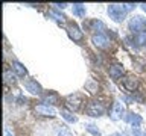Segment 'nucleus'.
Segmentation results:
<instances>
[{
  "mask_svg": "<svg viewBox=\"0 0 146 136\" xmlns=\"http://www.w3.org/2000/svg\"><path fill=\"white\" fill-rule=\"evenodd\" d=\"M91 42L98 48H108L110 47V39L105 33H94L91 36Z\"/></svg>",
  "mask_w": 146,
  "mask_h": 136,
  "instance_id": "6",
  "label": "nucleus"
},
{
  "mask_svg": "<svg viewBox=\"0 0 146 136\" xmlns=\"http://www.w3.org/2000/svg\"><path fill=\"white\" fill-rule=\"evenodd\" d=\"M55 136H72V131L67 126H58L55 130Z\"/></svg>",
  "mask_w": 146,
  "mask_h": 136,
  "instance_id": "16",
  "label": "nucleus"
},
{
  "mask_svg": "<svg viewBox=\"0 0 146 136\" xmlns=\"http://www.w3.org/2000/svg\"><path fill=\"white\" fill-rule=\"evenodd\" d=\"M41 100H43V104H53L58 101V94L56 92H47V94H43L41 95Z\"/></svg>",
  "mask_w": 146,
  "mask_h": 136,
  "instance_id": "14",
  "label": "nucleus"
},
{
  "mask_svg": "<svg viewBox=\"0 0 146 136\" xmlns=\"http://www.w3.org/2000/svg\"><path fill=\"white\" fill-rule=\"evenodd\" d=\"M35 112L38 113V115H43V116H49V118H53L56 115V110L52 107V106H47V104H38V106L35 107Z\"/></svg>",
  "mask_w": 146,
  "mask_h": 136,
  "instance_id": "9",
  "label": "nucleus"
},
{
  "mask_svg": "<svg viewBox=\"0 0 146 136\" xmlns=\"http://www.w3.org/2000/svg\"><path fill=\"white\" fill-rule=\"evenodd\" d=\"M85 129H87V131H90L93 136H100V135H102V133H100V130H99L94 124H87Z\"/></svg>",
  "mask_w": 146,
  "mask_h": 136,
  "instance_id": "21",
  "label": "nucleus"
},
{
  "mask_svg": "<svg viewBox=\"0 0 146 136\" xmlns=\"http://www.w3.org/2000/svg\"><path fill=\"white\" fill-rule=\"evenodd\" d=\"M85 12H87V9H85V6L82 3H75V5H73V15L85 17Z\"/></svg>",
  "mask_w": 146,
  "mask_h": 136,
  "instance_id": "15",
  "label": "nucleus"
},
{
  "mask_svg": "<svg viewBox=\"0 0 146 136\" xmlns=\"http://www.w3.org/2000/svg\"><path fill=\"white\" fill-rule=\"evenodd\" d=\"M87 113L90 116H94V118H99L105 113V107L102 103L99 101H90L88 106H87Z\"/></svg>",
  "mask_w": 146,
  "mask_h": 136,
  "instance_id": "4",
  "label": "nucleus"
},
{
  "mask_svg": "<svg viewBox=\"0 0 146 136\" xmlns=\"http://www.w3.org/2000/svg\"><path fill=\"white\" fill-rule=\"evenodd\" d=\"M145 33H146V27H145Z\"/></svg>",
  "mask_w": 146,
  "mask_h": 136,
  "instance_id": "29",
  "label": "nucleus"
},
{
  "mask_svg": "<svg viewBox=\"0 0 146 136\" xmlns=\"http://www.w3.org/2000/svg\"><path fill=\"white\" fill-rule=\"evenodd\" d=\"M25 88L34 95H43V88H41V85L34 79H27L25 82Z\"/></svg>",
  "mask_w": 146,
  "mask_h": 136,
  "instance_id": "8",
  "label": "nucleus"
},
{
  "mask_svg": "<svg viewBox=\"0 0 146 136\" xmlns=\"http://www.w3.org/2000/svg\"><path fill=\"white\" fill-rule=\"evenodd\" d=\"M123 6H125L126 11H131V9L135 8V5H134V3H126V5H123Z\"/></svg>",
  "mask_w": 146,
  "mask_h": 136,
  "instance_id": "25",
  "label": "nucleus"
},
{
  "mask_svg": "<svg viewBox=\"0 0 146 136\" xmlns=\"http://www.w3.org/2000/svg\"><path fill=\"white\" fill-rule=\"evenodd\" d=\"M140 6H141V9H143V11L146 12V5H140Z\"/></svg>",
  "mask_w": 146,
  "mask_h": 136,
  "instance_id": "28",
  "label": "nucleus"
},
{
  "mask_svg": "<svg viewBox=\"0 0 146 136\" xmlns=\"http://www.w3.org/2000/svg\"><path fill=\"white\" fill-rule=\"evenodd\" d=\"M134 42H137L139 45L146 44V33H137V35H134Z\"/></svg>",
  "mask_w": 146,
  "mask_h": 136,
  "instance_id": "22",
  "label": "nucleus"
},
{
  "mask_svg": "<svg viewBox=\"0 0 146 136\" xmlns=\"http://www.w3.org/2000/svg\"><path fill=\"white\" fill-rule=\"evenodd\" d=\"M61 116L68 122H76L78 121V118L73 115V112H68V110H61Z\"/></svg>",
  "mask_w": 146,
  "mask_h": 136,
  "instance_id": "20",
  "label": "nucleus"
},
{
  "mask_svg": "<svg viewBox=\"0 0 146 136\" xmlns=\"http://www.w3.org/2000/svg\"><path fill=\"white\" fill-rule=\"evenodd\" d=\"M3 79H5V83L6 85H14L15 83V74H12L11 70H5Z\"/></svg>",
  "mask_w": 146,
  "mask_h": 136,
  "instance_id": "17",
  "label": "nucleus"
},
{
  "mask_svg": "<svg viewBox=\"0 0 146 136\" xmlns=\"http://www.w3.org/2000/svg\"><path fill=\"white\" fill-rule=\"evenodd\" d=\"M110 136H123V135H122V133H117V131H116V133H111Z\"/></svg>",
  "mask_w": 146,
  "mask_h": 136,
  "instance_id": "26",
  "label": "nucleus"
},
{
  "mask_svg": "<svg viewBox=\"0 0 146 136\" xmlns=\"http://www.w3.org/2000/svg\"><path fill=\"white\" fill-rule=\"evenodd\" d=\"M11 67H12V71L15 73L18 77H26V76H27V70L25 68V65H23V63H20L18 61H12Z\"/></svg>",
  "mask_w": 146,
  "mask_h": 136,
  "instance_id": "13",
  "label": "nucleus"
},
{
  "mask_svg": "<svg viewBox=\"0 0 146 136\" xmlns=\"http://www.w3.org/2000/svg\"><path fill=\"white\" fill-rule=\"evenodd\" d=\"M128 26H129V30H131L134 35H137V33H145L146 20H145L143 17H140V15H134V17L129 20V23H128Z\"/></svg>",
  "mask_w": 146,
  "mask_h": 136,
  "instance_id": "2",
  "label": "nucleus"
},
{
  "mask_svg": "<svg viewBox=\"0 0 146 136\" xmlns=\"http://www.w3.org/2000/svg\"><path fill=\"white\" fill-rule=\"evenodd\" d=\"M125 121L128 122V124H131L134 129H139L140 124H141V116L139 115V113H134V112H128L125 115Z\"/></svg>",
  "mask_w": 146,
  "mask_h": 136,
  "instance_id": "10",
  "label": "nucleus"
},
{
  "mask_svg": "<svg viewBox=\"0 0 146 136\" xmlns=\"http://www.w3.org/2000/svg\"><path fill=\"white\" fill-rule=\"evenodd\" d=\"M108 71H110V76H111L113 79H120L123 76V73H125V70H123V67L120 63H113Z\"/></svg>",
  "mask_w": 146,
  "mask_h": 136,
  "instance_id": "12",
  "label": "nucleus"
},
{
  "mask_svg": "<svg viewBox=\"0 0 146 136\" xmlns=\"http://www.w3.org/2000/svg\"><path fill=\"white\" fill-rule=\"evenodd\" d=\"M5 133H6V136H12V135H11V131H9V130H5Z\"/></svg>",
  "mask_w": 146,
  "mask_h": 136,
  "instance_id": "27",
  "label": "nucleus"
},
{
  "mask_svg": "<svg viewBox=\"0 0 146 136\" xmlns=\"http://www.w3.org/2000/svg\"><path fill=\"white\" fill-rule=\"evenodd\" d=\"M67 33L73 41H82V38H84V33H82V30L78 27L76 23H70V24L67 26Z\"/></svg>",
  "mask_w": 146,
  "mask_h": 136,
  "instance_id": "7",
  "label": "nucleus"
},
{
  "mask_svg": "<svg viewBox=\"0 0 146 136\" xmlns=\"http://www.w3.org/2000/svg\"><path fill=\"white\" fill-rule=\"evenodd\" d=\"M49 15H50V17H53V20H55V21H58L59 24H64V21H66V17H64L62 14H59L58 11H55V9L49 12Z\"/></svg>",
  "mask_w": 146,
  "mask_h": 136,
  "instance_id": "19",
  "label": "nucleus"
},
{
  "mask_svg": "<svg viewBox=\"0 0 146 136\" xmlns=\"http://www.w3.org/2000/svg\"><path fill=\"white\" fill-rule=\"evenodd\" d=\"M126 9H125V6L123 5H110L108 6V15H110V18H113L114 21H117V23H120V21H123L125 20V17H126Z\"/></svg>",
  "mask_w": 146,
  "mask_h": 136,
  "instance_id": "1",
  "label": "nucleus"
},
{
  "mask_svg": "<svg viewBox=\"0 0 146 136\" xmlns=\"http://www.w3.org/2000/svg\"><path fill=\"white\" fill-rule=\"evenodd\" d=\"M66 106L70 109L72 112H76L82 107V97L79 94H72L66 97Z\"/></svg>",
  "mask_w": 146,
  "mask_h": 136,
  "instance_id": "3",
  "label": "nucleus"
},
{
  "mask_svg": "<svg viewBox=\"0 0 146 136\" xmlns=\"http://www.w3.org/2000/svg\"><path fill=\"white\" fill-rule=\"evenodd\" d=\"M110 118L113 121H119L122 118H125V107H123V104L120 101H116L113 104L111 110H110Z\"/></svg>",
  "mask_w": 146,
  "mask_h": 136,
  "instance_id": "5",
  "label": "nucleus"
},
{
  "mask_svg": "<svg viewBox=\"0 0 146 136\" xmlns=\"http://www.w3.org/2000/svg\"><path fill=\"white\" fill-rule=\"evenodd\" d=\"M53 6H56V9H66L68 5H67V3H61V5H59V3H55Z\"/></svg>",
  "mask_w": 146,
  "mask_h": 136,
  "instance_id": "24",
  "label": "nucleus"
},
{
  "mask_svg": "<svg viewBox=\"0 0 146 136\" xmlns=\"http://www.w3.org/2000/svg\"><path fill=\"white\" fill-rule=\"evenodd\" d=\"M131 133H132V136H145V133H143V131H140V129H134V127H132Z\"/></svg>",
  "mask_w": 146,
  "mask_h": 136,
  "instance_id": "23",
  "label": "nucleus"
},
{
  "mask_svg": "<svg viewBox=\"0 0 146 136\" xmlns=\"http://www.w3.org/2000/svg\"><path fill=\"white\" fill-rule=\"evenodd\" d=\"M122 83H123V86H125L128 91H131V92H134V91L137 89V86H139L137 79L134 76H125V77H123V80H122Z\"/></svg>",
  "mask_w": 146,
  "mask_h": 136,
  "instance_id": "11",
  "label": "nucleus"
},
{
  "mask_svg": "<svg viewBox=\"0 0 146 136\" xmlns=\"http://www.w3.org/2000/svg\"><path fill=\"white\" fill-rule=\"evenodd\" d=\"M90 26H91V30L99 32V33H102V30H105V24L102 21H99V20H93Z\"/></svg>",
  "mask_w": 146,
  "mask_h": 136,
  "instance_id": "18",
  "label": "nucleus"
}]
</instances>
